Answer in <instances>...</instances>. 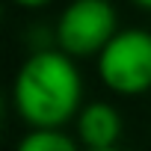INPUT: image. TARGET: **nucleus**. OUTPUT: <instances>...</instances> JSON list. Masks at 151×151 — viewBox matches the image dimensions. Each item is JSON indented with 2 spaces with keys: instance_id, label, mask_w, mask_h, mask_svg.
<instances>
[{
  "instance_id": "1",
  "label": "nucleus",
  "mask_w": 151,
  "mask_h": 151,
  "mask_svg": "<svg viewBox=\"0 0 151 151\" xmlns=\"http://www.w3.org/2000/svg\"><path fill=\"white\" fill-rule=\"evenodd\" d=\"M12 107L30 130H62L83 110L80 68L59 47L33 50L12 80Z\"/></svg>"
},
{
  "instance_id": "2",
  "label": "nucleus",
  "mask_w": 151,
  "mask_h": 151,
  "mask_svg": "<svg viewBox=\"0 0 151 151\" xmlns=\"http://www.w3.org/2000/svg\"><path fill=\"white\" fill-rule=\"evenodd\" d=\"M101 83L122 95L133 98L151 89V33L139 27L119 30L113 42L98 53Z\"/></svg>"
},
{
  "instance_id": "3",
  "label": "nucleus",
  "mask_w": 151,
  "mask_h": 151,
  "mask_svg": "<svg viewBox=\"0 0 151 151\" xmlns=\"http://www.w3.org/2000/svg\"><path fill=\"white\" fill-rule=\"evenodd\" d=\"M119 33V18L110 0H71L59 12L53 39L71 59L98 56Z\"/></svg>"
},
{
  "instance_id": "4",
  "label": "nucleus",
  "mask_w": 151,
  "mask_h": 151,
  "mask_svg": "<svg viewBox=\"0 0 151 151\" xmlns=\"http://www.w3.org/2000/svg\"><path fill=\"white\" fill-rule=\"evenodd\" d=\"M122 116L107 101H89L74 119V139L83 145V151H107L119 148L122 139Z\"/></svg>"
},
{
  "instance_id": "5",
  "label": "nucleus",
  "mask_w": 151,
  "mask_h": 151,
  "mask_svg": "<svg viewBox=\"0 0 151 151\" xmlns=\"http://www.w3.org/2000/svg\"><path fill=\"white\" fill-rule=\"evenodd\" d=\"M15 151H80V142L68 136L65 130H45V127H36V130H27Z\"/></svg>"
},
{
  "instance_id": "6",
  "label": "nucleus",
  "mask_w": 151,
  "mask_h": 151,
  "mask_svg": "<svg viewBox=\"0 0 151 151\" xmlns=\"http://www.w3.org/2000/svg\"><path fill=\"white\" fill-rule=\"evenodd\" d=\"M18 6H24V9H42V6H47L50 0H15Z\"/></svg>"
},
{
  "instance_id": "7",
  "label": "nucleus",
  "mask_w": 151,
  "mask_h": 151,
  "mask_svg": "<svg viewBox=\"0 0 151 151\" xmlns=\"http://www.w3.org/2000/svg\"><path fill=\"white\" fill-rule=\"evenodd\" d=\"M136 6H142V9H151V0H133Z\"/></svg>"
},
{
  "instance_id": "8",
  "label": "nucleus",
  "mask_w": 151,
  "mask_h": 151,
  "mask_svg": "<svg viewBox=\"0 0 151 151\" xmlns=\"http://www.w3.org/2000/svg\"><path fill=\"white\" fill-rule=\"evenodd\" d=\"M107 151H124V148H122V145H119V148H107Z\"/></svg>"
}]
</instances>
